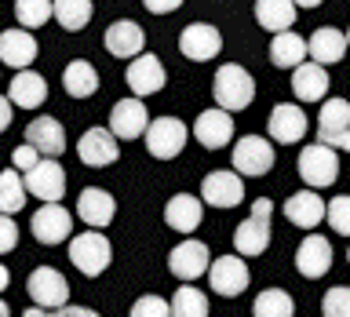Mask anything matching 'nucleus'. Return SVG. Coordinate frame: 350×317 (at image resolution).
<instances>
[{
    "label": "nucleus",
    "instance_id": "6e6552de",
    "mask_svg": "<svg viewBox=\"0 0 350 317\" xmlns=\"http://www.w3.org/2000/svg\"><path fill=\"white\" fill-rule=\"evenodd\" d=\"M252 273H248V262L241 256H219L208 262V284H212L215 295H226V299H234L248 288Z\"/></svg>",
    "mask_w": 350,
    "mask_h": 317
},
{
    "label": "nucleus",
    "instance_id": "79ce46f5",
    "mask_svg": "<svg viewBox=\"0 0 350 317\" xmlns=\"http://www.w3.org/2000/svg\"><path fill=\"white\" fill-rule=\"evenodd\" d=\"M18 245V223L11 215L0 212V256H8V251H15Z\"/></svg>",
    "mask_w": 350,
    "mask_h": 317
},
{
    "label": "nucleus",
    "instance_id": "a18cd8bd",
    "mask_svg": "<svg viewBox=\"0 0 350 317\" xmlns=\"http://www.w3.org/2000/svg\"><path fill=\"white\" fill-rule=\"evenodd\" d=\"M11 113H15V106H11V98L0 95V135L11 128Z\"/></svg>",
    "mask_w": 350,
    "mask_h": 317
},
{
    "label": "nucleus",
    "instance_id": "c85d7f7f",
    "mask_svg": "<svg viewBox=\"0 0 350 317\" xmlns=\"http://www.w3.org/2000/svg\"><path fill=\"white\" fill-rule=\"evenodd\" d=\"M284 215H288L292 226L314 230V226L325 219V201H321L314 190H299V193H292L288 201H284Z\"/></svg>",
    "mask_w": 350,
    "mask_h": 317
},
{
    "label": "nucleus",
    "instance_id": "2f4dec72",
    "mask_svg": "<svg viewBox=\"0 0 350 317\" xmlns=\"http://www.w3.org/2000/svg\"><path fill=\"white\" fill-rule=\"evenodd\" d=\"M295 8L292 0H256V22L270 33H281V29H292L295 26Z\"/></svg>",
    "mask_w": 350,
    "mask_h": 317
},
{
    "label": "nucleus",
    "instance_id": "dca6fc26",
    "mask_svg": "<svg viewBox=\"0 0 350 317\" xmlns=\"http://www.w3.org/2000/svg\"><path fill=\"white\" fill-rule=\"evenodd\" d=\"M150 124V113L139 98H120L109 109V131H113L117 142H128V139H142V131Z\"/></svg>",
    "mask_w": 350,
    "mask_h": 317
},
{
    "label": "nucleus",
    "instance_id": "c756f323",
    "mask_svg": "<svg viewBox=\"0 0 350 317\" xmlns=\"http://www.w3.org/2000/svg\"><path fill=\"white\" fill-rule=\"evenodd\" d=\"M270 62L278 66V70H292V66L306 62V40H303L295 29H281V33H273Z\"/></svg>",
    "mask_w": 350,
    "mask_h": 317
},
{
    "label": "nucleus",
    "instance_id": "412c9836",
    "mask_svg": "<svg viewBox=\"0 0 350 317\" xmlns=\"http://www.w3.org/2000/svg\"><path fill=\"white\" fill-rule=\"evenodd\" d=\"M295 270L310 281L325 277V273L332 270V245H328L321 234H306L303 245L295 248Z\"/></svg>",
    "mask_w": 350,
    "mask_h": 317
},
{
    "label": "nucleus",
    "instance_id": "7ed1b4c3",
    "mask_svg": "<svg viewBox=\"0 0 350 317\" xmlns=\"http://www.w3.org/2000/svg\"><path fill=\"white\" fill-rule=\"evenodd\" d=\"M270 215H273L270 197H256L252 215L234 230V251L237 256H262V251L270 248Z\"/></svg>",
    "mask_w": 350,
    "mask_h": 317
},
{
    "label": "nucleus",
    "instance_id": "5701e85b",
    "mask_svg": "<svg viewBox=\"0 0 350 317\" xmlns=\"http://www.w3.org/2000/svg\"><path fill=\"white\" fill-rule=\"evenodd\" d=\"M292 92L299 102H321L328 95V66H317V62L292 66Z\"/></svg>",
    "mask_w": 350,
    "mask_h": 317
},
{
    "label": "nucleus",
    "instance_id": "cd10ccee",
    "mask_svg": "<svg viewBox=\"0 0 350 317\" xmlns=\"http://www.w3.org/2000/svg\"><path fill=\"white\" fill-rule=\"evenodd\" d=\"M201 215H204V204L201 197H190V193H175L168 204H164V223L179 234H193L201 226Z\"/></svg>",
    "mask_w": 350,
    "mask_h": 317
},
{
    "label": "nucleus",
    "instance_id": "1a4fd4ad",
    "mask_svg": "<svg viewBox=\"0 0 350 317\" xmlns=\"http://www.w3.org/2000/svg\"><path fill=\"white\" fill-rule=\"evenodd\" d=\"M26 292L33 306H44V310H55V306L70 303V284L55 266H37L26 281Z\"/></svg>",
    "mask_w": 350,
    "mask_h": 317
},
{
    "label": "nucleus",
    "instance_id": "49530a36",
    "mask_svg": "<svg viewBox=\"0 0 350 317\" xmlns=\"http://www.w3.org/2000/svg\"><path fill=\"white\" fill-rule=\"evenodd\" d=\"M8 284H11V273H8V266H4V262H0V292H4Z\"/></svg>",
    "mask_w": 350,
    "mask_h": 317
},
{
    "label": "nucleus",
    "instance_id": "f257e3e1",
    "mask_svg": "<svg viewBox=\"0 0 350 317\" xmlns=\"http://www.w3.org/2000/svg\"><path fill=\"white\" fill-rule=\"evenodd\" d=\"M212 95H215L219 109L241 113V109H248L252 98H256V81H252V73L245 70V66L226 62V66H219V73L212 81Z\"/></svg>",
    "mask_w": 350,
    "mask_h": 317
},
{
    "label": "nucleus",
    "instance_id": "7c9ffc66",
    "mask_svg": "<svg viewBox=\"0 0 350 317\" xmlns=\"http://www.w3.org/2000/svg\"><path fill=\"white\" fill-rule=\"evenodd\" d=\"M62 87H66V95H73V98L95 95L98 92V70L88 59H73L62 70Z\"/></svg>",
    "mask_w": 350,
    "mask_h": 317
},
{
    "label": "nucleus",
    "instance_id": "b1692460",
    "mask_svg": "<svg viewBox=\"0 0 350 317\" xmlns=\"http://www.w3.org/2000/svg\"><path fill=\"white\" fill-rule=\"evenodd\" d=\"M343 55H347V33L343 29L321 26L306 40V59L317 66H336V62H343Z\"/></svg>",
    "mask_w": 350,
    "mask_h": 317
},
{
    "label": "nucleus",
    "instance_id": "4c0bfd02",
    "mask_svg": "<svg viewBox=\"0 0 350 317\" xmlns=\"http://www.w3.org/2000/svg\"><path fill=\"white\" fill-rule=\"evenodd\" d=\"M321 314L325 317H350V292L339 284V288H328L321 299Z\"/></svg>",
    "mask_w": 350,
    "mask_h": 317
},
{
    "label": "nucleus",
    "instance_id": "de8ad7c7",
    "mask_svg": "<svg viewBox=\"0 0 350 317\" xmlns=\"http://www.w3.org/2000/svg\"><path fill=\"white\" fill-rule=\"evenodd\" d=\"M295 8H317V4H325V0H292Z\"/></svg>",
    "mask_w": 350,
    "mask_h": 317
},
{
    "label": "nucleus",
    "instance_id": "423d86ee",
    "mask_svg": "<svg viewBox=\"0 0 350 317\" xmlns=\"http://www.w3.org/2000/svg\"><path fill=\"white\" fill-rule=\"evenodd\" d=\"M321 113H317V142L332 150H350V102L347 98H321Z\"/></svg>",
    "mask_w": 350,
    "mask_h": 317
},
{
    "label": "nucleus",
    "instance_id": "f3484780",
    "mask_svg": "<svg viewBox=\"0 0 350 317\" xmlns=\"http://www.w3.org/2000/svg\"><path fill=\"white\" fill-rule=\"evenodd\" d=\"M208 262H212V256H208V245L204 240H183V245H175L168 251V270L175 273L179 281H197L201 273L208 270Z\"/></svg>",
    "mask_w": 350,
    "mask_h": 317
},
{
    "label": "nucleus",
    "instance_id": "ea45409f",
    "mask_svg": "<svg viewBox=\"0 0 350 317\" xmlns=\"http://www.w3.org/2000/svg\"><path fill=\"white\" fill-rule=\"evenodd\" d=\"M325 219H328V226L336 230V234H350V201L347 197H336L332 204H325Z\"/></svg>",
    "mask_w": 350,
    "mask_h": 317
},
{
    "label": "nucleus",
    "instance_id": "c9c22d12",
    "mask_svg": "<svg viewBox=\"0 0 350 317\" xmlns=\"http://www.w3.org/2000/svg\"><path fill=\"white\" fill-rule=\"evenodd\" d=\"M252 314L256 317H292L295 314V303L288 292L281 288H267L256 295V303H252Z\"/></svg>",
    "mask_w": 350,
    "mask_h": 317
},
{
    "label": "nucleus",
    "instance_id": "f704fd0d",
    "mask_svg": "<svg viewBox=\"0 0 350 317\" xmlns=\"http://www.w3.org/2000/svg\"><path fill=\"white\" fill-rule=\"evenodd\" d=\"M22 208H26V182H22V171H15V168L0 171V212L15 215Z\"/></svg>",
    "mask_w": 350,
    "mask_h": 317
},
{
    "label": "nucleus",
    "instance_id": "9b49d317",
    "mask_svg": "<svg viewBox=\"0 0 350 317\" xmlns=\"http://www.w3.org/2000/svg\"><path fill=\"white\" fill-rule=\"evenodd\" d=\"M29 230H33V237H37L40 245H62V240L73 234V215L66 212L59 201H44V208L33 212Z\"/></svg>",
    "mask_w": 350,
    "mask_h": 317
},
{
    "label": "nucleus",
    "instance_id": "9d476101",
    "mask_svg": "<svg viewBox=\"0 0 350 317\" xmlns=\"http://www.w3.org/2000/svg\"><path fill=\"white\" fill-rule=\"evenodd\" d=\"M241 201H245V179L237 171H208L201 179V204L237 208Z\"/></svg>",
    "mask_w": 350,
    "mask_h": 317
},
{
    "label": "nucleus",
    "instance_id": "bb28decb",
    "mask_svg": "<svg viewBox=\"0 0 350 317\" xmlns=\"http://www.w3.org/2000/svg\"><path fill=\"white\" fill-rule=\"evenodd\" d=\"M106 51L113 55V59H135V55L146 48V37H142V26H135V22H113V26L106 29Z\"/></svg>",
    "mask_w": 350,
    "mask_h": 317
},
{
    "label": "nucleus",
    "instance_id": "a19ab883",
    "mask_svg": "<svg viewBox=\"0 0 350 317\" xmlns=\"http://www.w3.org/2000/svg\"><path fill=\"white\" fill-rule=\"evenodd\" d=\"M22 317H98L95 310H88V306H70V303H62V306H55V310H44V306H37V310H29L22 314Z\"/></svg>",
    "mask_w": 350,
    "mask_h": 317
},
{
    "label": "nucleus",
    "instance_id": "37998d69",
    "mask_svg": "<svg viewBox=\"0 0 350 317\" xmlns=\"http://www.w3.org/2000/svg\"><path fill=\"white\" fill-rule=\"evenodd\" d=\"M37 161H40V153L33 150L29 142H22V146H15V153H11V164H15V171H29Z\"/></svg>",
    "mask_w": 350,
    "mask_h": 317
},
{
    "label": "nucleus",
    "instance_id": "2eb2a0df",
    "mask_svg": "<svg viewBox=\"0 0 350 317\" xmlns=\"http://www.w3.org/2000/svg\"><path fill=\"white\" fill-rule=\"evenodd\" d=\"M117 153H120V142L113 139L109 128H88L81 142H77V157L88 168H106V164L117 161Z\"/></svg>",
    "mask_w": 350,
    "mask_h": 317
},
{
    "label": "nucleus",
    "instance_id": "6ab92c4d",
    "mask_svg": "<svg viewBox=\"0 0 350 317\" xmlns=\"http://www.w3.org/2000/svg\"><path fill=\"white\" fill-rule=\"evenodd\" d=\"M190 135L201 142L204 150H223V146H230V139H234V120H230V113L226 109H204L201 117L193 120V131Z\"/></svg>",
    "mask_w": 350,
    "mask_h": 317
},
{
    "label": "nucleus",
    "instance_id": "a211bd4d",
    "mask_svg": "<svg viewBox=\"0 0 350 317\" xmlns=\"http://www.w3.org/2000/svg\"><path fill=\"white\" fill-rule=\"evenodd\" d=\"M306 128H310V120H306L303 106H295V102H278L273 106V113H270V139L273 142L295 146V142L306 135Z\"/></svg>",
    "mask_w": 350,
    "mask_h": 317
},
{
    "label": "nucleus",
    "instance_id": "a878e982",
    "mask_svg": "<svg viewBox=\"0 0 350 317\" xmlns=\"http://www.w3.org/2000/svg\"><path fill=\"white\" fill-rule=\"evenodd\" d=\"M26 142L40 157H59L66 150V131L55 117H33L29 128H26Z\"/></svg>",
    "mask_w": 350,
    "mask_h": 317
},
{
    "label": "nucleus",
    "instance_id": "4be33fe9",
    "mask_svg": "<svg viewBox=\"0 0 350 317\" xmlns=\"http://www.w3.org/2000/svg\"><path fill=\"white\" fill-rule=\"evenodd\" d=\"M37 51L40 48H37V40H33L29 29L15 26V29L0 33V62L11 66V70H26V66L37 59Z\"/></svg>",
    "mask_w": 350,
    "mask_h": 317
},
{
    "label": "nucleus",
    "instance_id": "ddd939ff",
    "mask_svg": "<svg viewBox=\"0 0 350 317\" xmlns=\"http://www.w3.org/2000/svg\"><path fill=\"white\" fill-rule=\"evenodd\" d=\"M22 182H26V193L40 197V201H62V193H66V171H62L59 157L37 161L26 171V179H22Z\"/></svg>",
    "mask_w": 350,
    "mask_h": 317
},
{
    "label": "nucleus",
    "instance_id": "72a5a7b5",
    "mask_svg": "<svg viewBox=\"0 0 350 317\" xmlns=\"http://www.w3.org/2000/svg\"><path fill=\"white\" fill-rule=\"evenodd\" d=\"M168 310H172V317H208V295L204 292H197L193 284H179L175 288V295L168 299Z\"/></svg>",
    "mask_w": 350,
    "mask_h": 317
},
{
    "label": "nucleus",
    "instance_id": "473e14b6",
    "mask_svg": "<svg viewBox=\"0 0 350 317\" xmlns=\"http://www.w3.org/2000/svg\"><path fill=\"white\" fill-rule=\"evenodd\" d=\"M95 15L92 0H51V18L59 22L66 33H81Z\"/></svg>",
    "mask_w": 350,
    "mask_h": 317
},
{
    "label": "nucleus",
    "instance_id": "0eeeda50",
    "mask_svg": "<svg viewBox=\"0 0 350 317\" xmlns=\"http://www.w3.org/2000/svg\"><path fill=\"white\" fill-rule=\"evenodd\" d=\"M273 146L262 135H245L237 139L234 153H230V164H234V171L241 179H259V175H267L273 168Z\"/></svg>",
    "mask_w": 350,
    "mask_h": 317
},
{
    "label": "nucleus",
    "instance_id": "4468645a",
    "mask_svg": "<svg viewBox=\"0 0 350 317\" xmlns=\"http://www.w3.org/2000/svg\"><path fill=\"white\" fill-rule=\"evenodd\" d=\"M179 51L190 62H208L223 51V33L215 26H208V22H193V26H186L179 33Z\"/></svg>",
    "mask_w": 350,
    "mask_h": 317
},
{
    "label": "nucleus",
    "instance_id": "58836bf2",
    "mask_svg": "<svg viewBox=\"0 0 350 317\" xmlns=\"http://www.w3.org/2000/svg\"><path fill=\"white\" fill-rule=\"evenodd\" d=\"M131 317H172L168 310V299H161V295H139L135 303H131Z\"/></svg>",
    "mask_w": 350,
    "mask_h": 317
},
{
    "label": "nucleus",
    "instance_id": "09e8293b",
    "mask_svg": "<svg viewBox=\"0 0 350 317\" xmlns=\"http://www.w3.org/2000/svg\"><path fill=\"white\" fill-rule=\"evenodd\" d=\"M0 317H11V306H8L4 299H0Z\"/></svg>",
    "mask_w": 350,
    "mask_h": 317
},
{
    "label": "nucleus",
    "instance_id": "f03ea898",
    "mask_svg": "<svg viewBox=\"0 0 350 317\" xmlns=\"http://www.w3.org/2000/svg\"><path fill=\"white\" fill-rule=\"evenodd\" d=\"M70 262L84 273V277H98V273H106L109 262H113V245H109V237L98 234V230H84V234H77L70 240Z\"/></svg>",
    "mask_w": 350,
    "mask_h": 317
},
{
    "label": "nucleus",
    "instance_id": "f8f14e48",
    "mask_svg": "<svg viewBox=\"0 0 350 317\" xmlns=\"http://www.w3.org/2000/svg\"><path fill=\"white\" fill-rule=\"evenodd\" d=\"M164 84H168L164 62L153 51H139L135 59H131V66H128V87H131V95H135V98L157 95Z\"/></svg>",
    "mask_w": 350,
    "mask_h": 317
},
{
    "label": "nucleus",
    "instance_id": "393cba45",
    "mask_svg": "<svg viewBox=\"0 0 350 317\" xmlns=\"http://www.w3.org/2000/svg\"><path fill=\"white\" fill-rule=\"evenodd\" d=\"M8 98L15 109H37L48 102V81L33 70H18L11 77V87H8Z\"/></svg>",
    "mask_w": 350,
    "mask_h": 317
},
{
    "label": "nucleus",
    "instance_id": "e433bc0d",
    "mask_svg": "<svg viewBox=\"0 0 350 317\" xmlns=\"http://www.w3.org/2000/svg\"><path fill=\"white\" fill-rule=\"evenodd\" d=\"M15 18L22 29H40L51 22V0H15Z\"/></svg>",
    "mask_w": 350,
    "mask_h": 317
},
{
    "label": "nucleus",
    "instance_id": "20e7f679",
    "mask_svg": "<svg viewBox=\"0 0 350 317\" xmlns=\"http://www.w3.org/2000/svg\"><path fill=\"white\" fill-rule=\"evenodd\" d=\"M142 139H146L150 157H157V161H172V157H179V153L186 150L190 128H186L179 117H157V120H150V124H146Z\"/></svg>",
    "mask_w": 350,
    "mask_h": 317
},
{
    "label": "nucleus",
    "instance_id": "aec40b11",
    "mask_svg": "<svg viewBox=\"0 0 350 317\" xmlns=\"http://www.w3.org/2000/svg\"><path fill=\"white\" fill-rule=\"evenodd\" d=\"M113 212H117V201L103 190V186H88V190H81V197H77V219L88 223V230L109 226L113 223Z\"/></svg>",
    "mask_w": 350,
    "mask_h": 317
},
{
    "label": "nucleus",
    "instance_id": "39448f33",
    "mask_svg": "<svg viewBox=\"0 0 350 317\" xmlns=\"http://www.w3.org/2000/svg\"><path fill=\"white\" fill-rule=\"evenodd\" d=\"M299 175L310 190H325L339 179V150L325 146V142H310L299 153Z\"/></svg>",
    "mask_w": 350,
    "mask_h": 317
},
{
    "label": "nucleus",
    "instance_id": "c03bdc74",
    "mask_svg": "<svg viewBox=\"0 0 350 317\" xmlns=\"http://www.w3.org/2000/svg\"><path fill=\"white\" fill-rule=\"evenodd\" d=\"M142 8H146L150 15H172V11L183 8V0H142Z\"/></svg>",
    "mask_w": 350,
    "mask_h": 317
}]
</instances>
